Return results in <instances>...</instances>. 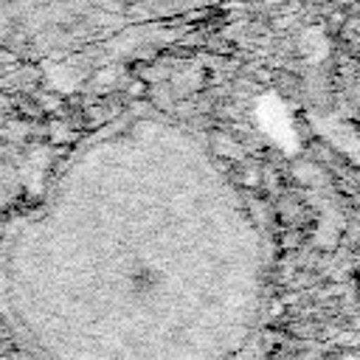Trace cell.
I'll list each match as a JSON object with an SVG mask.
<instances>
[{
	"instance_id": "obj_2",
	"label": "cell",
	"mask_w": 360,
	"mask_h": 360,
	"mask_svg": "<svg viewBox=\"0 0 360 360\" xmlns=\"http://www.w3.org/2000/svg\"><path fill=\"white\" fill-rule=\"evenodd\" d=\"M340 360H357V354H354V349H346V352L340 354Z\"/></svg>"
},
{
	"instance_id": "obj_1",
	"label": "cell",
	"mask_w": 360,
	"mask_h": 360,
	"mask_svg": "<svg viewBox=\"0 0 360 360\" xmlns=\"http://www.w3.org/2000/svg\"><path fill=\"white\" fill-rule=\"evenodd\" d=\"M242 183H245V186H256V183H259L256 172H245V174H242Z\"/></svg>"
}]
</instances>
